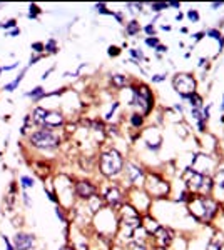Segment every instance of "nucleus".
Listing matches in <instances>:
<instances>
[{"label": "nucleus", "instance_id": "1", "mask_svg": "<svg viewBox=\"0 0 224 250\" xmlns=\"http://www.w3.org/2000/svg\"><path fill=\"white\" fill-rule=\"evenodd\" d=\"M187 207H189L191 215L198 224H209L218 215L219 210L218 200L211 195H199V193H191L189 200H187Z\"/></svg>", "mask_w": 224, "mask_h": 250}, {"label": "nucleus", "instance_id": "2", "mask_svg": "<svg viewBox=\"0 0 224 250\" xmlns=\"http://www.w3.org/2000/svg\"><path fill=\"white\" fill-rule=\"evenodd\" d=\"M182 180H184L189 193H199V195H211L214 192V182L211 175H201V173L186 168L182 172Z\"/></svg>", "mask_w": 224, "mask_h": 250}, {"label": "nucleus", "instance_id": "3", "mask_svg": "<svg viewBox=\"0 0 224 250\" xmlns=\"http://www.w3.org/2000/svg\"><path fill=\"white\" fill-rule=\"evenodd\" d=\"M100 173L105 177H116L119 175L124 168V159L117 150H109L100 155Z\"/></svg>", "mask_w": 224, "mask_h": 250}, {"label": "nucleus", "instance_id": "4", "mask_svg": "<svg viewBox=\"0 0 224 250\" xmlns=\"http://www.w3.org/2000/svg\"><path fill=\"white\" fill-rule=\"evenodd\" d=\"M189 168L198 173H201V175L213 177V173L216 172V168H218V160H216L213 155L204 154V152H199V154L193 155Z\"/></svg>", "mask_w": 224, "mask_h": 250}, {"label": "nucleus", "instance_id": "5", "mask_svg": "<svg viewBox=\"0 0 224 250\" xmlns=\"http://www.w3.org/2000/svg\"><path fill=\"white\" fill-rule=\"evenodd\" d=\"M144 184H146V188H148L149 195L154 197V199H164L171 192L169 182H166L162 177L156 175V173H149V175L146 177Z\"/></svg>", "mask_w": 224, "mask_h": 250}, {"label": "nucleus", "instance_id": "6", "mask_svg": "<svg viewBox=\"0 0 224 250\" xmlns=\"http://www.w3.org/2000/svg\"><path fill=\"white\" fill-rule=\"evenodd\" d=\"M173 85H174V90L177 92L182 99H189L191 95L196 94V79L193 77L191 74H177L176 77L173 79Z\"/></svg>", "mask_w": 224, "mask_h": 250}, {"label": "nucleus", "instance_id": "7", "mask_svg": "<svg viewBox=\"0 0 224 250\" xmlns=\"http://www.w3.org/2000/svg\"><path fill=\"white\" fill-rule=\"evenodd\" d=\"M134 105L141 110V114H149L152 108V94L146 85H141L134 90Z\"/></svg>", "mask_w": 224, "mask_h": 250}, {"label": "nucleus", "instance_id": "8", "mask_svg": "<svg viewBox=\"0 0 224 250\" xmlns=\"http://www.w3.org/2000/svg\"><path fill=\"white\" fill-rule=\"evenodd\" d=\"M30 140H32V144L39 148H54L59 145V139H57V135L52 134L50 130L35 132V134H32Z\"/></svg>", "mask_w": 224, "mask_h": 250}, {"label": "nucleus", "instance_id": "9", "mask_svg": "<svg viewBox=\"0 0 224 250\" xmlns=\"http://www.w3.org/2000/svg\"><path fill=\"white\" fill-rule=\"evenodd\" d=\"M154 240L157 244V249H169V245L174 242V233L168 227H159V230L154 233Z\"/></svg>", "mask_w": 224, "mask_h": 250}, {"label": "nucleus", "instance_id": "10", "mask_svg": "<svg viewBox=\"0 0 224 250\" xmlns=\"http://www.w3.org/2000/svg\"><path fill=\"white\" fill-rule=\"evenodd\" d=\"M125 168H127V170H125L127 179L132 185H142L146 182V173L141 167H137V165H134V164H127Z\"/></svg>", "mask_w": 224, "mask_h": 250}, {"label": "nucleus", "instance_id": "11", "mask_svg": "<svg viewBox=\"0 0 224 250\" xmlns=\"http://www.w3.org/2000/svg\"><path fill=\"white\" fill-rule=\"evenodd\" d=\"M96 192H97V188L94 187L91 182H87V180H80V182L75 184L77 197H80V199H84V200H89L91 197H94Z\"/></svg>", "mask_w": 224, "mask_h": 250}, {"label": "nucleus", "instance_id": "12", "mask_svg": "<svg viewBox=\"0 0 224 250\" xmlns=\"http://www.w3.org/2000/svg\"><path fill=\"white\" fill-rule=\"evenodd\" d=\"M122 200H124V193H122L121 188L116 187V185H112V187L105 192V202H107L109 205H112V207L121 205Z\"/></svg>", "mask_w": 224, "mask_h": 250}, {"label": "nucleus", "instance_id": "13", "mask_svg": "<svg viewBox=\"0 0 224 250\" xmlns=\"http://www.w3.org/2000/svg\"><path fill=\"white\" fill-rule=\"evenodd\" d=\"M15 250H30L34 247V237L27 233H17L14 239Z\"/></svg>", "mask_w": 224, "mask_h": 250}, {"label": "nucleus", "instance_id": "14", "mask_svg": "<svg viewBox=\"0 0 224 250\" xmlns=\"http://www.w3.org/2000/svg\"><path fill=\"white\" fill-rule=\"evenodd\" d=\"M213 182H214V190L221 193L224 197V167H218L213 173Z\"/></svg>", "mask_w": 224, "mask_h": 250}, {"label": "nucleus", "instance_id": "15", "mask_svg": "<svg viewBox=\"0 0 224 250\" xmlns=\"http://www.w3.org/2000/svg\"><path fill=\"white\" fill-rule=\"evenodd\" d=\"M62 124H64V117L59 112H49L46 117V122H44V125H47V127H59Z\"/></svg>", "mask_w": 224, "mask_h": 250}, {"label": "nucleus", "instance_id": "16", "mask_svg": "<svg viewBox=\"0 0 224 250\" xmlns=\"http://www.w3.org/2000/svg\"><path fill=\"white\" fill-rule=\"evenodd\" d=\"M223 247H224V237L221 233H216L206 244V250H223Z\"/></svg>", "mask_w": 224, "mask_h": 250}, {"label": "nucleus", "instance_id": "17", "mask_svg": "<svg viewBox=\"0 0 224 250\" xmlns=\"http://www.w3.org/2000/svg\"><path fill=\"white\" fill-rule=\"evenodd\" d=\"M159 227H161V225L157 224V220L150 219V217H146V219L142 220V229H144L148 233H152L154 235V233L159 230Z\"/></svg>", "mask_w": 224, "mask_h": 250}, {"label": "nucleus", "instance_id": "18", "mask_svg": "<svg viewBox=\"0 0 224 250\" xmlns=\"http://www.w3.org/2000/svg\"><path fill=\"white\" fill-rule=\"evenodd\" d=\"M49 112L46 110V108H35L34 110V122H37V124H44L46 122V117H47Z\"/></svg>", "mask_w": 224, "mask_h": 250}, {"label": "nucleus", "instance_id": "19", "mask_svg": "<svg viewBox=\"0 0 224 250\" xmlns=\"http://www.w3.org/2000/svg\"><path fill=\"white\" fill-rule=\"evenodd\" d=\"M139 30H141V27H139V23H137L136 20H132V22H129V23H127V27H125V32H127L129 35H136V34H139Z\"/></svg>", "mask_w": 224, "mask_h": 250}, {"label": "nucleus", "instance_id": "20", "mask_svg": "<svg viewBox=\"0 0 224 250\" xmlns=\"http://www.w3.org/2000/svg\"><path fill=\"white\" fill-rule=\"evenodd\" d=\"M112 83L117 87H125L127 85V77H124V75H112Z\"/></svg>", "mask_w": 224, "mask_h": 250}, {"label": "nucleus", "instance_id": "21", "mask_svg": "<svg viewBox=\"0 0 224 250\" xmlns=\"http://www.w3.org/2000/svg\"><path fill=\"white\" fill-rule=\"evenodd\" d=\"M206 37H211V39L218 40V42H221V40L224 39L223 35H221V32L216 30V29H209V30H207V32H206Z\"/></svg>", "mask_w": 224, "mask_h": 250}, {"label": "nucleus", "instance_id": "22", "mask_svg": "<svg viewBox=\"0 0 224 250\" xmlns=\"http://www.w3.org/2000/svg\"><path fill=\"white\" fill-rule=\"evenodd\" d=\"M169 9V3H150V10L156 12V14H159V12Z\"/></svg>", "mask_w": 224, "mask_h": 250}, {"label": "nucleus", "instance_id": "23", "mask_svg": "<svg viewBox=\"0 0 224 250\" xmlns=\"http://www.w3.org/2000/svg\"><path fill=\"white\" fill-rule=\"evenodd\" d=\"M142 122H144V119H142V115L141 114H134L131 117V124L134 125V127H141Z\"/></svg>", "mask_w": 224, "mask_h": 250}, {"label": "nucleus", "instance_id": "24", "mask_svg": "<svg viewBox=\"0 0 224 250\" xmlns=\"http://www.w3.org/2000/svg\"><path fill=\"white\" fill-rule=\"evenodd\" d=\"M22 77H24V72H22V74L19 75L17 79L14 80V82H12V83H9V85H5V90H9V92H10V90H14V88L17 87L20 82H22Z\"/></svg>", "mask_w": 224, "mask_h": 250}, {"label": "nucleus", "instance_id": "25", "mask_svg": "<svg viewBox=\"0 0 224 250\" xmlns=\"http://www.w3.org/2000/svg\"><path fill=\"white\" fill-rule=\"evenodd\" d=\"M187 19L189 20H193V22H199V12L198 10H194V9H191V10H187Z\"/></svg>", "mask_w": 224, "mask_h": 250}, {"label": "nucleus", "instance_id": "26", "mask_svg": "<svg viewBox=\"0 0 224 250\" xmlns=\"http://www.w3.org/2000/svg\"><path fill=\"white\" fill-rule=\"evenodd\" d=\"M20 182H22V187L24 188L34 187V180H32L30 177H22V179H20Z\"/></svg>", "mask_w": 224, "mask_h": 250}, {"label": "nucleus", "instance_id": "27", "mask_svg": "<svg viewBox=\"0 0 224 250\" xmlns=\"http://www.w3.org/2000/svg\"><path fill=\"white\" fill-rule=\"evenodd\" d=\"M40 95H44L42 87H37V88H34L32 92H28V97H40Z\"/></svg>", "mask_w": 224, "mask_h": 250}, {"label": "nucleus", "instance_id": "28", "mask_svg": "<svg viewBox=\"0 0 224 250\" xmlns=\"http://www.w3.org/2000/svg\"><path fill=\"white\" fill-rule=\"evenodd\" d=\"M146 43H148L149 47H157L159 45V39L157 37H149L146 40Z\"/></svg>", "mask_w": 224, "mask_h": 250}, {"label": "nucleus", "instance_id": "29", "mask_svg": "<svg viewBox=\"0 0 224 250\" xmlns=\"http://www.w3.org/2000/svg\"><path fill=\"white\" fill-rule=\"evenodd\" d=\"M119 54H121L119 47H109V55H111V57H117Z\"/></svg>", "mask_w": 224, "mask_h": 250}, {"label": "nucleus", "instance_id": "30", "mask_svg": "<svg viewBox=\"0 0 224 250\" xmlns=\"http://www.w3.org/2000/svg\"><path fill=\"white\" fill-rule=\"evenodd\" d=\"M131 55L136 59H144V54L141 50H137V48H131Z\"/></svg>", "mask_w": 224, "mask_h": 250}, {"label": "nucleus", "instance_id": "31", "mask_svg": "<svg viewBox=\"0 0 224 250\" xmlns=\"http://www.w3.org/2000/svg\"><path fill=\"white\" fill-rule=\"evenodd\" d=\"M46 48L49 52H57V47H55V40H49V43L46 45Z\"/></svg>", "mask_w": 224, "mask_h": 250}, {"label": "nucleus", "instance_id": "32", "mask_svg": "<svg viewBox=\"0 0 224 250\" xmlns=\"http://www.w3.org/2000/svg\"><path fill=\"white\" fill-rule=\"evenodd\" d=\"M146 34H148L149 37H152V35L156 34V29H154V25H152V23H150V25L146 27Z\"/></svg>", "mask_w": 224, "mask_h": 250}, {"label": "nucleus", "instance_id": "33", "mask_svg": "<svg viewBox=\"0 0 224 250\" xmlns=\"http://www.w3.org/2000/svg\"><path fill=\"white\" fill-rule=\"evenodd\" d=\"M162 80H166V75L164 74H157V75H154L152 77V82H162Z\"/></svg>", "mask_w": 224, "mask_h": 250}, {"label": "nucleus", "instance_id": "34", "mask_svg": "<svg viewBox=\"0 0 224 250\" xmlns=\"http://www.w3.org/2000/svg\"><path fill=\"white\" fill-rule=\"evenodd\" d=\"M129 250H146V247L142 244H132L131 247H129Z\"/></svg>", "mask_w": 224, "mask_h": 250}, {"label": "nucleus", "instance_id": "35", "mask_svg": "<svg viewBox=\"0 0 224 250\" xmlns=\"http://www.w3.org/2000/svg\"><path fill=\"white\" fill-rule=\"evenodd\" d=\"M193 37H194V40H196V42H199V40H201L202 37H206V32H198V34H194Z\"/></svg>", "mask_w": 224, "mask_h": 250}, {"label": "nucleus", "instance_id": "36", "mask_svg": "<svg viewBox=\"0 0 224 250\" xmlns=\"http://www.w3.org/2000/svg\"><path fill=\"white\" fill-rule=\"evenodd\" d=\"M39 14V9L37 5H30V17H35V15Z\"/></svg>", "mask_w": 224, "mask_h": 250}, {"label": "nucleus", "instance_id": "37", "mask_svg": "<svg viewBox=\"0 0 224 250\" xmlns=\"http://www.w3.org/2000/svg\"><path fill=\"white\" fill-rule=\"evenodd\" d=\"M224 5V2H214V3H211V7L213 9H219V7H223Z\"/></svg>", "mask_w": 224, "mask_h": 250}, {"label": "nucleus", "instance_id": "38", "mask_svg": "<svg viewBox=\"0 0 224 250\" xmlns=\"http://www.w3.org/2000/svg\"><path fill=\"white\" fill-rule=\"evenodd\" d=\"M32 47H34V48H35V50H37V52H40V50H42V48H46V47L42 45V43H34V45H32Z\"/></svg>", "mask_w": 224, "mask_h": 250}, {"label": "nucleus", "instance_id": "39", "mask_svg": "<svg viewBox=\"0 0 224 250\" xmlns=\"http://www.w3.org/2000/svg\"><path fill=\"white\" fill-rule=\"evenodd\" d=\"M156 48H157V52H162V54H164V52L168 50V47H164V45H157Z\"/></svg>", "mask_w": 224, "mask_h": 250}, {"label": "nucleus", "instance_id": "40", "mask_svg": "<svg viewBox=\"0 0 224 250\" xmlns=\"http://www.w3.org/2000/svg\"><path fill=\"white\" fill-rule=\"evenodd\" d=\"M169 7H174V9H179V7H181V3H179V2H171V3H169Z\"/></svg>", "mask_w": 224, "mask_h": 250}, {"label": "nucleus", "instance_id": "41", "mask_svg": "<svg viewBox=\"0 0 224 250\" xmlns=\"http://www.w3.org/2000/svg\"><path fill=\"white\" fill-rule=\"evenodd\" d=\"M3 242H5V245H7V250H14V249H12V245H10V242L7 240L5 237H3Z\"/></svg>", "mask_w": 224, "mask_h": 250}, {"label": "nucleus", "instance_id": "42", "mask_svg": "<svg viewBox=\"0 0 224 250\" xmlns=\"http://www.w3.org/2000/svg\"><path fill=\"white\" fill-rule=\"evenodd\" d=\"M182 17H184V15H182V14H177V15H176V20H181Z\"/></svg>", "mask_w": 224, "mask_h": 250}, {"label": "nucleus", "instance_id": "43", "mask_svg": "<svg viewBox=\"0 0 224 250\" xmlns=\"http://www.w3.org/2000/svg\"><path fill=\"white\" fill-rule=\"evenodd\" d=\"M221 112H224V94H223V104H221Z\"/></svg>", "mask_w": 224, "mask_h": 250}, {"label": "nucleus", "instance_id": "44", "mask_svg": "<svg viewBox=\"0 0 224 250\" xmlns=\"http://www.w3.org/2000/svg\"><path fill=\"white\" fill-rule=\"evenodd\" d=\"M60 250H74V249H72V247H62Z\"/></svg>", "mask_w": 224, "mask_h": 250}, {"label": "nucleus", "instance_id": "45", "mask_svg": "<svg viewBox=\"0 0 224 250\" xmlns=\"http://www.w3.org/2000/svg\"><path fill=\"white\" fill-rule=\"evenodd\" d=\"M221 124H224V115H223V119H221Z\"/></svg>", "mask_w": 224, "mask_h": 250}, {"label": "nucleus", "instance_id": "46", "mask_svg": "<svg viewBox=\"0 0 224 250\" xmlns=\"http://www.w3.org/2000/svg\"><path fill=\"white\" fill-rule=\"evenodd\" d=\"M157 250H168V249H157Z\"/></svg>", "mask_w": 224, "mask_h": 250}, {"label": "nucleus", "instance_id": "47", "mask_svg": "<svg viewBox=\"0 0 224 250\" xmlns=\"http://www.w3.org/2000/svg\"><path fill=\"white\" fill-rule=\"evenodd\" d=\"M0 70H2V68H0Z\"/></svg>", "mask_w": 224, "mask_h": 250}]
</instances>
